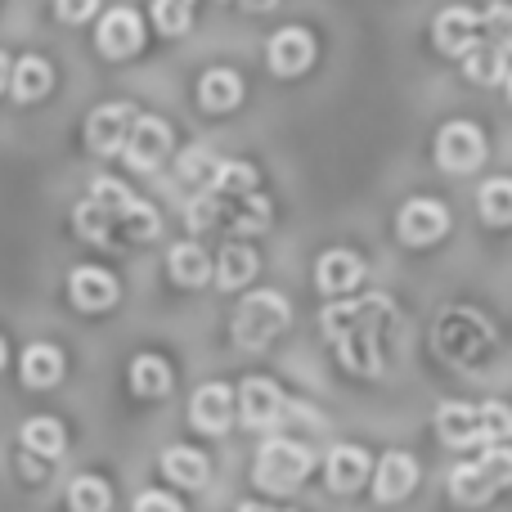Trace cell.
<instances>
[{"label":"cell","instance_id":"1","mask_svg":"<svg viewBox=\"0 0 512 512\" xmlns=\"http://www.w3.org/2000/svg\"><path fill=\"white\" fill-rule=\"evenodd\" d=\"M391 319V301L387 297H364V301H337L324 310V333L333 337L337 355L351 373L378 378L382 373V346H378V328Z\"/></svg>","mask_w":512,"mask_h":512},{"label":"cell","instance_id":"2","mask_svg":"<svg viewBox=\"0 0 512 512\" xmlns=\"http://www.w3.org/2000/svg\"><path fill=\"white\" fill-rule=\"evenodd\" d=\"M508 481H512V450L508 445H490V450H481L477 463H463V468L450 472V495H454V504H463V508H481V504H490Z\"/></svg>","mask_w":512,"mask_h":512},{"label":"cell","instance_id":"3","mask_svg":"<svg viewBox=\"0 0 512 512\" xmlns=\"http://www.w3.org/2000/svg\"><path fill=\"white\" fill-rule=\"evenodd\" d=\"M288 319H292V310L279 292H252V297H243L239 310H234V342H239L243 351H265V346L288 328Z\"/></svg>","mask_w":512,"mask_h":512},{"label":"cell","instance_id":"4","mask_svg":"<svg viewBox=\"0 0 512 512\" xmlns=\"http://www.w3.org/2000/svg\"><path fill=\"white\" fill-rule=\"evenodd\" d=\"M310 468H315V454L306 450V445L297 441H265L261 454H256V486L270 490V495H288L292 486H301V481L310 477Z\"/></svg>","mask_w":512,"mask_h":512},{"label":"cell","instance_id":"5","mask_svg":"<svg viewBox=\"0 0 512 512\" xmlns=\"http://www.w3.org/2000/svg\"><path fill=\"white\" fill-rule=\"evenodd\" d=\"M486 162V135L472 122H450L441 135H436V167L450 171V176H463V171H477Z\"/></svg>","mask_w":512,"mask_h":512},{"label":"cell","instance_id":"6","mask_svg":"<svg viewBox=\"0 0 512 512\" xmlns=\"http://www.w3.org/2000/svg\"><path fill=\"white\" fill-rule=\"evenodd\" d=\"M135 104H122V99H113V104L95 108L86 122V144L90 153H99V158H113V153L126 149V140H131V126H135Z\"/></svg>","mask_w":512,"mask_h":512},{"label":"cell","instance_id":"7","mask_svg":"<svg viewBox=\"0 0 512 512\" xmlns=\"http://www.w3.org/2000/svg\"><path fill=\"white\" fill-rule=\"evenodd\" d=\"M445 230H450V207L436 203V198H409L396 216V234L409 248H427V243H436Z\"/></svg>","mask_w":512,"mask_h":512},{"label":"cell","instance_id":"8","mask_svg":"<svg viewBox=\"0 0 512 512\" xmlns=\"http://www.w3.org/2000/svg\"><path fill=\"white\" fill-rule=\"evenodd\" d=\"M95 45H99V54H108V59H131V54L144 45L140 14H135V9H126V5H113L104 18H99Z\"/></svg>","mask_w":512,"mask_h":512},{"label":"cell","instance_id":"9","mask_svg":"<svg viewBox=\"0 0 512 512\" xmlns=\"http://www.w3.org/2000/svg\"><path fill=\"white\" fill-rule=\"evenodd\" d=\"M167 153H171V126L162 122V117H135L122 158L131 162L135 171H153L167 162Z\"/></svg>","mask_w":512,"mask_h":512},{"label":"cell","instance_id":"10","mask_svg":"<svg viewBox=\"0 0 512 512\" xmlns=\"http://www.w3.org/2000/svg\"><path fill=\"white\" fill-rule=\"evenodd\" d=\"M283 409H288V400H283V391L270 378H248L239 387V423L252 427V432L274 427L283 418Z\"/></svg>","mask_w":512,"mask_h":512},{"label":"cell","instance_id":"11","mask_svg":"<svg viewBox=\"0 0 512 512\" xmlns=\"http://www.w3.org/2000/svg\"><path fill=\"white\" fill-rule=\"evenodd\" d=\"M265 59H270V68L279 77H301L310 68V59H315V36L306 27H279L270 36V45H265Z\"/></svg>","mask_w":512,"mask_h":512},{"label":"cell","instance_id":"12","mask_svg":"<svg viewBox=\"0 0 512 512\" xmlns=\"http://www.w3.org/2000/svg\"><path fill=\"white\" fill-rule=\"evenodd\" d=\"M234 414H239V396H234L225 382H207V387L194 391V405H189V418H194L198 432H212L221 436L225 427L234 423Z\"/></svg>","mask_w":512,"mask_h":512},{"label":"cell","instance_id":"13","mask_svg":"<svg viewBox=\"0 0 512 512\" xmlns=\"http://www.w3.org/2000/svg\"><path fill=\"white\" fill-rule=\"evenodd\" d=\"M68 297L77 310H108L117 301V279L108 270H99V265H81V270L68 274Z\"/></svg>","mask_w":512,"mask_h":512},{"label":"cell","instance_id":"14","mask_svg":"<svg viewBox=\"0 0 512 512\" xmlns=\"http://www.w3.org/2000/svg\"><path fill=\"white\" fill-rule=\"evenodd\" d=\"M432 36H436V50L441 54L463 59L472 45H481V18L472 14V9H445V14L436 18Z\"/></svg>","mask_w":512,"mask_h":512},{"label":"cell","instance_id":"15","mask_svg":"<svg viewBox=\"0 0 512 512\" xmlns=\"http://www.w3.org/2000/svg\"><path fill=\"white\" fill-rule=\"evenodd\" d=\"M414 486H418V463L400 450L382 454L378 472H373V495H378L382 504H400L405 495H414Z\"/></svg>","mask_w":512,"mask_h":512},{"label":"cell","instance_id":"16","mask_svg":"<svg viewBox=\"0 0 512 512\" xmlns=\"http://www.w3.org/2000/svg\"><path fill=\"white\" fill-rule=\"evenodd\" d=\"M360 279H364V261L355 252H346V248L324 252L319 256V265H315V283H319L324 297H342V292L360 288Z\"/></svg>","mask_w":512,"mask_h":512},{"label":"cell","instance_id":"17","mask_svg":"<svg viewBox=\"0 0 512 512\" xmlns=\"http://www.w3.org/2000/svg\"><path fill=\"white\" fill-rule=\"evenodd\" d=\"M436 432H441V441L450 445V450L481 445V414H477V405H459V400L441 405V414H436Z\"/></svg>","mask_w":512,"mask_h":512},{"label":"cell","instance_id":"18","mask_svg":"<svg viewBox=\"0 0 512 512\" xmlns=\"http://www.w3.org/2000/svg\"><path fill=\"white\" fill-rule=\"evenodd\" d=\"M364 477H369V454H364L360 445H337V450L328 454V486H333L337 495L360 490Z\"/></svg>","mask_w":512,"mask_h":512},{"label":"cell","instance_id":"19","mask_svg":"<svg viewBox=\"0 0 512 512\" xmlns=\"http://www.w3.org/2000/svg\"><path fill=\"white\" fill-rule=\"evenodd\" d=\"M198 104H203L207 113H230V108H239V104H243V81H239V72L212 68L203 81H198Z\"/></svg>","mask_w":512,"mask_h":512},{"label":"cell","instance_id":"20","mask_svg":"<svg viewBox=\"0 0 512 512\" xmlns=\"http://www.w3.org/2000/svg\"><path fill=\"white\" fill-rule=\"evenodd\" d=\"M54 86V72L45 59H36V54H27V59L14 63V72H9V90H14V99H23V104H32V99L50 95Z\"/></svg>","mask_w":512,"mask_h":512},{"label":"cell","instance_id":"21","mask_svg":"<svg viewBox=\"0 0 512 512\" xmlns=\"http://www.w3.org/2000/svg\"><path fill=\"white\" fill-rule=\"evenodd\" d=\"M167 270L180 288H203V283L212 279V261H207V252L198 248V243H176L167 256Z\"/></svg>","mask_w":512,"mask_h":512},{"label":"cell","instance_id":"22","mask_svg":"<svg viewBox=\"0 0 512 512\" xmlns=\"http://www.w3.org/2000/svg\"><path fill=\"white\" fill-rule=\"evenodd\" d=\"M63 378V351L50 342H32L23 351V382L27 387H54Z\"/></svg>","mask_w":512,"mask_h":512},{"label":"cell","instance_id":"23","mask_svg":"<svg viewBox=\"0 0 512 512\" xmlns=\"http://www.w3.org/2000/svg\"><path fill=\"white\" fill-rule=\"evenodd\" d=\"M72 225H77V234L86 243H113L117 239V212L108 203H99V198H86V203L72 212Z\"/></svg>","mask_w":512,"mask_h":512},{"label":"cell","instance_id":"24","mask_svg":"<svg viewBox=\"0 0 512 512\" xmlns=\"http://www.w3.org/2000/svg\"><path fill=\"white\" fill-rule=\"evenodd\" d=\"M221 203H225V198H221ZM221 225H225L230 234H261L265 225H270V203H265L261 194L234 198V203H225Z\"/></svg>","mask_w":512,"mask_h":512},{"label":"cell","instance_id":"25","mask_svg":"<svg viewBox=\"0 0 512 512\" xmlns=\"http://www.w3.org/2000/svg\"><path fill=\"white\" fill-rule=\"evenodd\" d=\"M131 391L144 400H158L171 391V364L162 355H135L131 360Z\"/></svg>","mask_w":512,"mask_h":512},{"label":"cell","instance_id":"26","mask_svg":"<svg viewBox=\"0 0 512 512\" xmlns=\"http://www.w3.org/2000/svg\"><path fill=\"white\" fill-rule=\"evenodd\" d=\"M162 472H167V481H176V486H185V490L207 486V459L198 450H189V445H171V450L162 454Z\"/></svg>","mask_w":512,"mask_h":512},{"label":"cell","instance_id":"27","mask_svg":"<svg viewBox=\"0 0 512 512\" xmlns=\"http://www.w3.org/2000/svg\"><path fill=\"white\" fill-rule=\"evenodd\" d=\"M63 445H68V432L59 418H27L23 423V450L36 459H59Z\"/></svg>","mask_w":512,"mask_h":512},{"label":"cell","instance_id":"28","mask_svg":"<svg viewBox=\"0 0 512 512\" xmlns=\"http://www.w3.org/2000/svg\"><path fill=\"white\" fill-rule=\"evenodd\" d=\"M463 72H468V81H481V86H499V81H508V54L481 41V45H472V50L463 54Z\"/></svg>","mask_w":512,"mask_h":512},{"label":"cell","instance_id":"29","mask_svg":"<svg viewBox=\"0 0 512 512\" xmlns=\"http://www.w3.org/2000/svg\"><path fill=\"white\" fill-rule=\"evenodd\" d=\"M256 270H261V261H256V252L252 248H225L221 252V261H216V283H221L225 292H234V288H243V283H252L256 279Z\"/></svg>","mask_w":512,"mask_h":512},{"label":"cell","instance_id":"30","mask_svg":"<svg viewBox=\"0 0 512 512\" xmlns=\"http://www.w3.org/2000/svg\"><path fill=\"white\" fill-rule=\"evenodd\" d=\"M212 194L225 198V203L256 194V167H248V162H221V171L212 180Z\"/></svg>","mask_w":512,"mask_h":512},{"label":"cell","instance_id":"31","mask_svg":"<svg viewBox=\"0 0 512 512\" xmlns=\"http://www.w3.org/2000/svg\"><path fill=\"white\" fill-rule=\"evenodd\" d=\"M477 207L486 225H512V180H486Z\"/></svg>","mask_w":512,"mask_h":512},{"label":"cell","instance_id":"32","mask_svg":"<svg viewBox=\"0 0 512 512\" xmlns=\"http://www.w3.org/2000/svg\"><path fill=\"white\" fill-rule=\"evenodd\" d=\"M153 234H158V212H153L149 203H140V198H135V203L117 216V239L144 243V239H153Z\"/></svg>","mask_w":512,"mask_h":512},{"label":"cell","instance_id":"33","mask_svg":"<svg viewBox=\"0 0 512 512\" xmlns=\"http://www.w3.org/2000/svg\"><path fill=\"white\" fill-rule=\"evenodd\" d=\"M481 414V445H504L512 436V409L504 405V400H486V405H477Z\"/></svg>","mask_w":512,"mask_h":512},{"label":"cell","instance_id":"34","mask_svg":"<svg viewBox=\"0 0 512 512\" xmlns=\"http://www.w3.org/2000/svg\"><path fill=\"white\" fill-rule=\"evenodd\" d=\"M113 504V495H108V486L99 477H77L68 486V508L72 512H108Z\"/></svg>","mask_w":512,"mask_h":512},{"label":"cell","instance_id":"35","mask_svg":"<svg viewBox=\"0 0 512 512\" xmlns=\"http://www.w3.org/2000/svg\"><path fill=\"white\" fill-rule=\"evenodd\" d=\"M481 41L495 45V50H512V5H490L481 14Z\"/></svg>","mask_w":512,"mask_h":512},{"label":"cell","instance_id":"36","mask_svg":"<svg viewBox=\"0 0 512 512\" xmlns=\"http://www.w3.org/2000/svg\"><path fill=\"white\" fill-rule=\"evenodd\" d=\"M189 18H194V0H153V23H158V32L180 36L189 27Z\"/></svg>","mask_w":512,"mask_h":512},{"label":"cell","instance_id":"37","mask_svg":"<svg viewBox=\"0 0 512 512\" xmlns=\"http://www.w3.org/2000/svg\"><path fill=\"white\" fill-rule=\"evenodd\" d=\"M216 171H221V162L207 149H185V158H180V180L185 185H212Z\"/></svg>","mask_w":512,"mask_h":512},{"label":"cell","instance_id":"38","mask_svg":"<svg viewBox=\"0 0 512 512\" xmlns=\"http://www.w3.org/2000/svg\"><path fill=\"white\" fill-rule=\"evenodd\" d=\"M221 216H225V203L207 189V194H198L194 203H189V212H185V221H189V230L194 234H203V230H216L221 225Z\"/></svg>","mask_w":512,"mask_h":512},{"label":"cell","instance_id":"39","mask_svg":"<svg viewBox=\"0 0 512 512\" xmlns=\"http://www.w3.org/2000/svg\"><path fill=\"white\" fill-rule=\"evenodd\" d=\"M54 14L63 23H86V18L99 14V0H54Z\"/></svg>","mask_w":512,"mask_h":512},{"label":"cell","instance_id":"40","mask_svg":"<svg viewBox=\"0 0 512 512\" xmlns=\"http://www.w3.org/2000/svg\"><path fill=\"white\" fill-rule=\"evenodd\" d=\"M131 512H185V508H180V499L167 495V490H144Z\"/></svg>","mask_w":512,"mask_h":512},{"label":"cell","instance_id":"41","mask_svg":"<svg viewBox=\"0 0 512 512\" xmlns=\"http://www.w3.org/2000/svg\"><path fill=\"white\" fill-rule=\"evenodd\" d=\"M243 9H248V14H265V9H274L279 5V0H239Z\"/></svg>","mask_w":512,"mask_h":512},{"label":"cell","instance_id":"42","mask_svg":"<svg viewBox=\"0 0 512 512\" xmlns=\"http://www.w3.org/2000/svg\"><path fill=\"white\" fill-rule=\"evenodd\" d=\"M9 72H14V63H9L5 50H0V95H5V86H9Z\"/></svg>","mask_w":512,"mask_h":512},{"label":"cell","instance_id":"43","mask_svg":"<svg viewBox=\"0 0 512 512\" xmlns=\"http://www.w3.org/2000/svg\"><path fill=\"white\" fill-rule=\"evenodd\" d=\"M5 355H9V351H5V337H0V369H5Z\"/></svg>","mask_w":512,"mask_h":512},{"label":"cell","instance_id":"44","mask_svg":"<svg viewBox=\"0 0 512 512\" xmlns=\"http://www.w3.org/2000/svg\"><path fill=\"white\" fill-rule=\"evenodd\" d=\"M239 512H270V508H256V504H243Z\"/></svg>","mask_w":512,"mask_h":512},{"label":"cell","instance_id":"45","mask_svg":"<svg viewBox=\"0 0 512 512\" xmlns=\"http://www.w3.org/2000/svg\"><path fill=\"white\" fill-rule=\"evenodd\" d=\"M508 99H512V72H508Z\"/></svg>","mask_w":512,"mask_h":512}]
</instances>
